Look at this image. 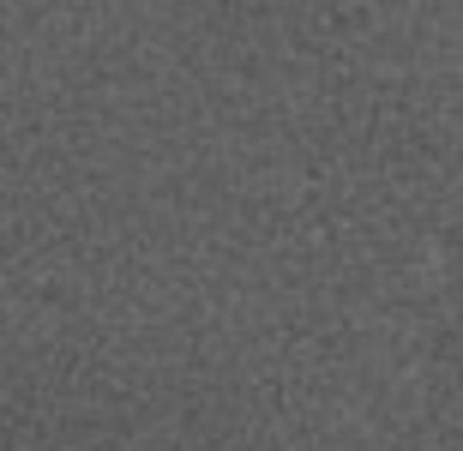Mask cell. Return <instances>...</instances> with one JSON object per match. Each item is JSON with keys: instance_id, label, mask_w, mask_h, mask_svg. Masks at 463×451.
<instances>
[]
</instances>
